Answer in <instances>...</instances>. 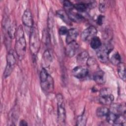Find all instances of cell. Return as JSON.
Masks as SVG:
<instances>
[{
    "label": "cell",
    "instance_id": "obj_26",
    "mask_svg": "<svg viewBox=\"0 0 126 126\" xmlns=\"http://www.w3.org/2000/svg\"><path fill=\"white\" fill-rule=\"evenodd\" d=\"M63 5L65 11L67 13L73 11L74 9V4L69 0H64L63 1Z\"/></svg>",
    "mask_w": 126,
    "mask_h": 126
},
{
    "label": "cell",
    "instance_id": "obj_15",
    "mask_svg": "<svg viewBox=\"0 0 126 126\" xmlns=\"http://www.w3.org/2000/svg\"><path fill=\"white\" fill-rule=\"evenodd\" d=\"M109 111L118 115L126 114L125 106L121 104L114 103L112 104Z\"/></svg>",
    "mask_w": 126,
    "mask_h": 126
},
{
    "label": "cell",
    "instance_id": "obj_24",
    "mask_svg": "<svg viewBox=\"0 0 126 126\" xmlns=\"http://www.w3.org/2000/svg\"><path fill=\"white\" fill-rule=\"evenodd\" d=\"M74 9L79 12H84L88 8L87 3L80 2L74 4Z\"/></svg>",
    "mask_w": 126,
    "mask_h": 126
},
{
    "label": "cell",
    "instance_id": "obj_17",
    "mask_svg": "<svg viewBox=\"0 0 126 126\" xmlns=\"http://www.w3.org/2000/svg\"><path fill=\"white\" fill-rule=\"evenodd\" d=\"M89 58V55L88 52L84 51L80 53L77 57V62L80 65L87 64V62Z\"/></svg>",
    "mask_w": 126,
    "mask_h": 126
},
{
    "label": "cell",
    "instance_id": "obj_28",
    "mask_svg": "<svg viewBox=\"0 0 126 126\" xmlns=\"http://www.w3.org/2000/svg\"><path fill=\"white\" fill-rule=\"evenodd\" d=\"M98 9L100 12L103 13L105 12L107 9V4L105 1H100L98 5Z\"/></svg>",
    "mask_w": 126,
    "mask_h": 126
},
{
    "label": "cell",
    "instance_id": "obj_11",
    "mask_svg": "<svg viewBox=\"0 0 126 126\" xmlns=\"http://www.w3.org/2000/svg\"><path fill=\"white\" fill-rule=\"evenodd\" d=\"M67 44L65 50L66 54L69 57H72L76 54L79 48V45L76 41Z\"/></svg>",
    "mask_w": 126,
    "mask_h": 126
},
{
    "label": "cell",
    "instance_id": "obj_3",
    "mask_svg": "<svg viewBox=\"0 0 126 126\" xmlns=\"http://www.w3.org/2000/svg\"><path fill=\"white\" fill-rule=\"evenodd\" d=\"M30 49L33 56H36L40 48V39L37 27L33 26L31 29L30 39Z\"/></svg>",
    "mask_w": 126,
    "mask_h": 126
},
{
    "label": "cell",
    "instance_id": "obj_6",
    "mask_svg": "<svg viewBox=\"0 0 126 126\" xmlns=\"http://www.w3.org/2000/svg\"><path fill=\"white\" fill-rule=\"evenodd\" d=\"M16 59L13 50L8 51L6 56V66L3 73V77L5 78L12 73L16 64Z\"/></svg>",
    "mask_w": 126,
    "mask_h": 126
},
{
    "label": "cell",
    "instance_id": "obj_16",
    "mask_svg": "<svg viewBox=\"0 0 126 126\" xmlns=\"http://www.w3.org/2000/svg\"><path fill=\"white\" fill-rule=\"evenodd\" d=\"M57 15L66 24L72 25V21L70 19L67 12L64 10H59L56 12Z\"/></svg>",
    "mask_w": 126,
    "mask_h": 126
},
{
    "label": "cell",
    "instance_id": "obj_32",
    "mask_svg": "<svg viewBox=\"0 0 126 126\" xmlns=\"http://www.w3.org/2000/svg\"><path fill=\"white\" fill-rule=\"evenodd\" d=\"M19 125L20 126H27L28 125V123L27 122L24 120H22L20 122V124Z\"/></svg>",
    "mask_w": 126,
    "mask_h": 126
},
{
    "label": "cell",
    "instance_id": "obj_14",
    "mask_svg": "<svg viewBox=\"0 0 126 126\" xmlns=\"http://www.w3.org/2000/svg\"><path fill=\"white\" fill-rule=\"evenodd\" d=\"M109 61L113 64L118 65L121 63V57L118 52L114 51L113 50L109 54Z\"/></svg>",
    "mask_w": 126,
    "mask_h": 126
},
{
    "label": "cell",
    "instance_id": "obj_18",
    "mask_svg": "<svg viewBox=\"0 0 126 126\" xmlns=\"http://www.w3.org/2000/svg\"><path fill=\"white\" fill-rule=\"evenodd\" d=\"M43 63L45 67H49L52 62V56L49 50H46L44 51L42 56Z\"/></svg>",
    "mask_w": 126,
    "mask_h": 126
},
{
    "label": "cell",
    "instance_id": "obj_23",
    "mask_svg": "<svg viewBox=\"0 0 126 126\" xmlns=\"http://www.w3.org/2000/svg\"><path fill=\"white\" fill-rule=\"evenodd\" d=\"M16 25L15 22L12 23L7 29V33L8 36L11 39H13L15 37L16 32L17 30Z\"/></svg>",
    "mask_w": 126,
    "mask_h": 126
},
{
    "label": "cell",
    "instance_id": "obj_13",
    "mask_svg": "<svg viewBox=\"0 0 126 126\" xmlns=\"http://www.w3.org/2000/svg\"><path fill=\"white\" fill-rule=\"evenodd\" d=\"M66 36V42L67 44L75 41L78 35V31L75 28H71L68 30Z\"/></svg>",
    "mask_w": 126,
    "mask_h": 126
},
{
    "label": "cell",
    "instance_id": "obj_20",
    "mask_svg": "<svg viewBox=\"0 0 126 126\" xmlns=\"http://www.w3.org/2000/svg\"><path fill=\"white\" fill-rule=\"evenodd\" d=\"M102 45V43L100 38L96 36L93 38L90 41V46L91 47L95 50H97Z\"/></svg>",
    "mask_w": 126,
    "mask_h": 126
},
{
    "label": "cell",
    "instance_id": "obj_19",
    "mask_svg": "<svg viewBox=\"0 0 126 126\" xmlns=\"http://www.w3.org/2000/svg\"><path fill=\"white\" fill-rule=\"evenodd\" d=\"M118 74L120 78L123 81L126 80V65L123 63H121L118 65Z\"/></svg>",
    "mask_w": 126,
    "mask_h": 126
},
{
    "label": "cell",
    "instance_id": "obj_7",
    "mask_svg": "<svg viewBox=\"0 0 126 126\" xmlns=\"http://www.w3.org/2000/svg\"><path fill=\"white\" fill-rule=\"evenodd\" d=\"M114 100V97L109 88H103L99 92L98 101L99 103L104 105L111 104Z\"/></svg>",
    "mask_w": 126,
    "mask_h": 126
},
{
    "label": "cell",
    "instance_id": "obj_22",
    "mask_svg": "<svg viewBox=\"0 0 126 126\" xmlns=\"http://www.w3.org/2000/svg\"><path fill=\"white\" fill-rule=\"evenodd\" d=\"M109 112V109L106 107H98L96 111V114L98 117H106Z\"/></svg>",
    "mask_w": 126,
    "mask_h": 126
},
{
    "label": "cell",
    "instance_id": "obj_30",
    "mask_svg": "<svg viewBox=\"0 0 126 126\" xmlns=\"http://www.w3.org/2000/svg\"><path fill=\"white\" fill-rule=\"evenodd\" d=\"M104 19H105V17L103 15H98L96 20V24L99 26L102 25L104 21Z\"/></svg>",
    "mask_w": 126,
    "mask_h": 126
},
{
    "label": "cell",
    "instance_id": "obj_8",
    "mask_svg": "<svg viewBox=\"0 0 126 126\" xmlns=\"http://www.w3.org/2000/svg\"><path fill=\"white\" fill-rule=\"evenodd\" d=\"M97 33V31L96 28L93 26H91L82 32L81 34V38L83 41H90L93 38L96 36Z\"/></svg>",
    "mask_w": 126,
    "mask_h": 126
},
{
    "label": "cell",
    "instance_id": "obj_1",
    "mask_svg": "<svg viewBox=\"0 0 126 126\" xmlns=\"http://www.w3.org/2000/svg\"><path fill=\"white\" fill-rule=\"evenodd\" d=\"M15 51L19 60H22L26 52V41L24 35L23 27L21 25L18 26L15 35Z\"/></svg>",
    "mask_w": 126,
    "mask_h": 126
},
{
    "label": "cell",
    "instance_id": "obj_31",
    "mask_svg": "<svg viewBox=\"0 0 126 126\" xmlns=\"http://www.w3.org/2000/svg\"><path fill=\"white\" fill-rule=\"evenodd\" d=\"M68 30L65 26H62L60 27L59 30V33L61 35H66Z\"/></svg>",
    "mask_w": 126,
    "mask_h": 126
},
{
    "label": "cell",
    "instance_id": "obj_10",
    "mask_svg": "<svg viewBox=\"0 0 126 126\" xmlns=\"http://www.w3.org/2000/svg\"><path fill=\"white\" fill-rule=\"evenodd\" d=\"M22 20L23 24L27 27L32 28L33 26V20L32 14L29 9L26 10L22 15Z\"/></svg>",
    "mask_w": 126,
    "mask_h": 126
},
{
    "label": "cell",
    "instance_id": "obj_29",
    "mask_svg": "<svg viewBox=\"0 0 126 126\" xmlns=\"http://www.w3.org/2000/svg\"><path fill=\"white\" fill-rule=\"evenodd\" d=\"M86 64L90 67H93V66H95L97 64V62L94 58L89 57Z\"/></svg>",
    "mask_w": 126,
    "mask_h": 126
},
{
    "label": "cell",
    "instance_id": "obj_5",
    "mask_svg": "<svg viewBox=\"0 0 126 126\" xmlns=\"http://www.w3.org/2000/svg\"><path fill=\"white\" fill-rule=\"evenodd\" d=\"M113 50L110 43H105L97 50L96 56L99 61L102 63H107L109 61V55Z\"/></svg>",
    "mask_w": 126,
    "mask_h": 126
},
{
    "label": "cell",
    "instance_id": "obj_27",
    "mask_svg": "<svg viewBox=\"0 0 126 126\" xmlns=\"http://www.w3.org/2000/svg\"><path fill=\"white\" fill-rule=\"evenodd\" d=\"M87 122V117L84 113L79 116L77 119L76 126H84L86 125Z\"/></svg>",
    "mask_w": 126,
    "mask_h": 126
},
{
    "label": "cell",
    "instance_id": "obj_25",
    "mask_svg": "<svg viewBox=\"0 0 126 126\" xmlns=\"http://www.w3.org/2000/svg\"><path fill=\"white\" fill-rule=\"evenodd\" d=\"M118 116V115H117L115 113L109 111V113L106 116V121L108 123L114 125L116 119H117Z\"/></svg>",
    "mask_w": 126,
    "mask_h": 126
},
{
    "label": "cell",
    "instance_id": "obj_9",
    "mask_svg": "<svg viewBox=\"0 0 126 126\" xmlns=\"http://www.w3.org/2000/svg\"><path fill=\"white\" fill-rule=\"evenodd\" d=\"M88 69L83 66L79 65L75 67L72 70V75L78 79H84L89 74Z\"/></svg>",
    "mask_w": 126,
    "mask_h": 126
},
{
    "label": "cell",
    "instance_id": "obj_2",
    "mask_svg": "<svg viewBox=\"0 0 126 126\" xmlns=\"http://www.w3.org/2000/svg\"><path fill=\"white\" fill-rule=\"evenodd\" d=\"M39 77L40 86L42 91L47 94L53 92L54 89V81L45 68L41 70Z\"/></svg>",
    "mask_w": 126,
    "mask_h": 126
},
{
    "label": "cell",
    "instance_id": "obj_4",
    "mask_svg": "<svg viewBox=\"0 0 126 126\" xmlns=\"http://www.w3.org/2000/svg\"><path fill=\"white\" fill-rule=\"evenodd\" d=\"M57 102V121L60 124H63L66 119V111L63 95L58 94L56 95Z\"/></svg>",
    "mask_w": 126,
    "mask_h": 126
},
{
    "label": "cell",
    "instance_id": "obj_21",
    "mask_svg": "<svg viewBox=\"0 0 126 126\" xmlns=\"http://www.w3.org/2000/svg\"><path fill=\"white\" fill-rule=\"evenodd\" d=\"M54 26V14L52 11H50L49 13L48 20H47V27L48 29L49 33L52 32V29Z\"/></svg>",
    "mask_w": 126,
    "mask_h": 126
},
{
    "label": "cell",
    "instance_id": "obj_12",
    "mask_svg": "<svg viewBox=\"0 0 126 126\" xmlns=\"http://www.w3.org/2000/svg\"><path fill=\"white\" fill-rule=\"evenodd\" d=\"M93 79L98 84H104L106 81L105 73L102 70H96L93 74Z\"/></svg>",
    "mask_w": 126,
    "mask_h": 126
}]
</instances>
